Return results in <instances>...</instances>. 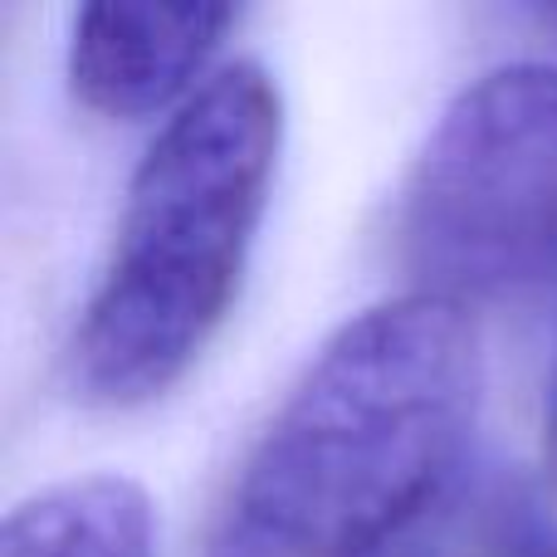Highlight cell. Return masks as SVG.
<instances>
[{"instance_id":"6da1fadb","label":"cell","mask_w":557,"mask_h":557,"mask_svg":"<svg viewBox=\"0 0 557 557\" xmlns=\"http://www.w3.org/2000/svg\"><path fill=\"white\" fill-rule=\"evenodd\" d=\"M480 392L465 304L406 288L352 313L245 450L211 557H386L460 480Z\"/></svg>"},{"instance_id":"7a4b0ae2","label":"cell","mask_w":557,"mask_h":557,"mask_svg":"<svg viewBox=\"0 0 557 557\" xmlns=\"http://www.w3.org/2000/svg\"><path fill=\"white\" fill-rule=\"evenodd\" d=\"M284 157V94L260 59L221 64L152 137L113 255L69 337V392L98 411L166 396L225 327Z\"/></svg>"},{"instance_id":"3957f363","label":"cell","mask_w":557,"mask_h":557,"mask_svg":"<svg viewBox=\"0 0 557 557\" xmlns=\"http://www.w3.org/2000/svg\"><path fill=\"white\" fill-rule=\"evenodd\" d=\"M421 294L470 308L557 278V64L484 69L441 108L401 186Z\"/></svg>"},{"instance_id":"277c9868","label":"cell","mask_w":557,"mask_h":557,"mask_svg":"<svg viewBox=\"0 0 557 557\" xmlns=\"http://www.w3.org/2000/svg\"><path fill=\"white\" fill-rule=\"evenodd\" d=\"M240 25V5L191 0H94L69 20V88L98 117L143 123L186 108L215 74L225 35Z\"/></svg>"},{"instance_id":"5b68a950","label":"cell","mask_w":557,"mask_h":557,"mask_svg":"<svg viewBox=\"0 0 557 557\" xmlns=\"http://www.w3.org/2000/svg\"><path fill=\"white\" fill-rule=\"evenodd\" d=\"M0 557H162V523L137 480L74 474L5 513Z\"/></svg>"},{"instance_id":"8992f818","label":"cell","mask_w":557,"mask_h":557,"mask_svg":"<svg viewBox=\"0 0 557 557\" xmlns=\"http://www.w3.org/2000/svg\"><path fill=\"white\" fill-rule=\"evenodd\" d=\"M543 465L557 480V357H553V376H548V401H543Z\"/></svg>"},{"instance_id":"52a82bcc","label":"cell","mask_w":557,"mask_h":557,"mask_svg":"<svg viewBox=\"0 0 557 557\" xmlns=\"http://www.w3.org/2000/svg\"><path fill=\"white\" fill-rule=\"evenodd\" d=\"M499 557H557V533H543V539H523V543H513V548L499 553Z\"/></svg>"},{"instance_id":"ba28073f","label":"cell","mask_w":557,"mask_h":557,"mask_svg":"<svg viewBox=\"0 0 557 557\" xmlns=\"http://www.w3.org/2000/svg\"><path fill=\"white\" fill-rule=\"evenodd\" d=\"M539 20H543V25H548V29H557V5H548V10H539Z\"/></svg>"}]
</instances>
